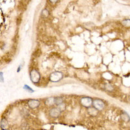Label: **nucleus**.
<instances>
[{
	"mask_svg": "<svg viewBox=\"0 0 130 130\" xmlns=\"http://www.w3.org/2000/svg\"><path fill=\"white\" fill-rule=\"evenodd\" d=\"M63 74L61 72H54L51 73L49 76V80L51 82H59L61 81V79H63Z\"/></svg>",
	"mask_w": 130,
	"mask_h": 130,
	"instance_id": "nucleus-1",
	"label": "nucleus"
},
{
	"mask_svg": "<svg viewBox=\"0 0 130 130\" xmlns=\"http://www.w3.org/2000/svg\"><path fill=\"white\" fill-rule=\"evenodd\" d=\"M30 78L32 82L34 83H37L40 81V75L39 72L36 70H32L30 72Z\"/></svg>",
	"mask_w": 130,
	"mask_h": 130,
	"instance_id": "nucleus-2",
	"label": "nucleus"
},
{
	"mask_svg": "<svg viewBox=\"0 0 130 130\" xmlns=\"http://www.w3.org/2000/svg\"><path fill=\"white\" fill-rule=\"evenodd\" d=\"M92 105H93L94 108L96 109H97L98 111H101L102 109H104V107H105V103L100 99H96V100H94L93 101Z\"/></svg>",
	"mask_w": 130,
	"mask_h": 130,
	"instance_id": "nucleus-3",
	"label": "nucleus"
},
{
	"mask_svg": "<svg viewBox=\"0 0 130 130\" xmlns=\"http://www.w3.org/2000/svg\"><path fill=\"white\" fill-rule=\"evenodd\" d=\"M80 103L83 107H87V108H89L91 107L92 105L93 101L91 98L89 97H83L80 100Z\"/></svg>",
	"mask_w": 130,
	"mask_h": 130,
	"instance_id": "nucleus-4",
	"label": "nucleus"
},
{
	"mask_svg": "<svg viewBox=\"0 0 130 130\" xmlns=\"http://www.w3.org/2000/svg\"><path fill=\"white\" fill-rule=\"evenodd\" d=\"M61 111L57 107H53L49 111V115L53 118H57L60 115Z\"/></svg>",
	"mask_w": 130,
	"mask_h": 130,
	"instance_id": "nucleus-5",
	"label": "nucleus"
},
{
	"mask_svg": "<svg viewBox=\"0 0 130 130\" xmlns=\"http://www.w3.org/2000/svg\"><path fill=\"white\" fill-rule=\"evenodd\" d=\"M40 105V102L37 100H34V99H32V100H30L28 102V106L31 109H35L37 107H38Z\"/></svg>",
	"mask_w": 130,
	"mask_h": 130,
	"instance_id": "nucleus-6",
	"label": "nucleus"
},
{
	"mask_svg": "<svg viewBox=\"0 0 130 130\" xmlns=\"http://www.w3.org/2000/svg\"><path fill=\"white\" fill-rule=\"evenodd\" d=\"M1 128L3 130H6L8 128V121L5 118H3L1 120Z\"/></svg>",
	"mask_w": 130,
	"mask_h": 130,
	"instance_id": "nucleus-7",
	"label": "nucleus"
},
{
	"mask_svg": "<svg viewBox=\"0 0 130 130\" xmlns=\"http://www.w3.org/2000/svg\"><path fill=\"white\" fill-rule=\"evenodd\" d=\"M88 112L92 117H95L98 115V110L96 109L94 107H91L88 108Z\"/></svg>",
	"mask_w": 130,
	"mask_h": 130,
	"instance_id": "nucleus-8",
	"label": "nucleus"
},
{
	"mask_svg": "<svg viewBox=\"0 0 130 130\" xmlns=\"http://www.w3.org/2000/svg\"><path fill=\"white\" fill-rule=\"evenodd\" d=\"M54 98L55 97H51V98H48V99H46V102H45V104L46 105L48 106H51L54 105Z\"/></svg>",
	"mask_w": 130,
	"mask_h": 130,
	"instance_id": "nucleus-9",
	"label": "nucleus"
},
{
	"mask_svg": "<svg viewBox=\"0 0 130 130\" xmlns=\"http://www.w3.org/2000/svg\"><path fill=\"white\" fill-rule=\"evenodd\" d=\"M122 119L124 121H125V122H128L130 120V117L129 116V115L126 112H122Z\"/></svg>",
	"mask_w": 130,
	"mask_h": 130,
	"instance_id": "nucleus-10",
	"label": "nucleus"
},
{
	"mask_svg": "<svg viewBox=\"0 0 130 130\" xmlns=\"http://www.w3.org/2000/svg\"><path fill=\"white\" fill-rule=\"evenodd\" d=\"M54 103L55 105H57V106H59V105H60V104H63V98L61 97H55L54 98Z\"/></svg>",
	"mask_w": 130,
	"mask_h": 130,
	"instance_id": "nucleus-11",
	"label": "nucleus"
},
{
	"mask_svg": "<svg viewBox=\"0 0 130 130\" xmlns=\"http://www.w3.org/2000/svg\"><path fill=\"white\" fill-rule=\"evenodd\" d=\"M48 16H49V11H48V9H46V8L43 9L42 11V16L44 17V18H47Z\"/></svg>",
	"mask_w": 130,
	"mask_h": 130,
	"instance_id": "nucleus-12",
	"label": "nucleus"
},
{
	"mask_svg": "<svg viewBox=\"0 0 130 130\" xmlns=\"http://www.w3.org/2000/svg\"><path fill=\"white\" fill-rule=\"evenodd\" d=\"M122 25L126 27H130V19H126L123 20L122 22Z\"/></svg>",
	"mask_w": 130,
	"mask_h": 130,
	"instance_id": "nucleus-13",
	"label": "nucleus"
},
{
	"mask_svg": "<svg viewBox=\"0 0 130 130\" xmlns=\"http://www.w3.org/2000/svg\"><path fill=\"white\" fill-rule=\"evenodd\" d=\"M57 108L59 109L60 111H61V112H62L63 111H64V109H65V104H64V103L60 104V105H59V106H58Z\"/></svg>",
	"mask_w": 130,
	"mask_h": 130,
	"instance_id": "nucleus-14",
	"label": "nucleus"
},
{
	"mask_svg": "<svg viewBox=\"0 0 130 130\" xmlns=\"http://www.w3.org/2000/svg\"><path fill=\"white\" fill-rule=\"evenodd\" d=\"M23 89H25V90H27V91H28L29 92H34V91H33V89H32L31 87H29V86L27 85H25L24 87H23Z\"/></svg>",
	"mask_w": 130,
	"mask_h": 130,
	"instance_id": "nucleus-15",
	"label": "nucleus"
},
{
	"mask_svg": "<svg viewBox=\"0 0 130 130\" xmlns=\"http://www.w3.org/2000/svg\"><path fill=\"white\" fill-rule=\"evenodd\" d=\"M106 88L107 91H111L113 90V87L111 85H108V84L106 85Z\"/></svg>",
	"mask_w": 130,
	"mask_h": 130,
	"instance_id": "nucleus-16",
	"label": "nucleus"
},
{
	"mask_svg": "<svg viewBox=\"0 0 130 130\" xmlns=\"http://www.w3.org/2000/svg\"><path fill=\"white\" fill-rule=\"evenodd\" d=\"M0 81H3V73H0Z\"/></svg>",
	"mask_w": 130,
	"mask_h": 130,
	"instance_id": "nucleus-17",
	"label": "nucleus"
},
{
	"mask_svg": "<svg viewBox=\"0 0 130 130\" xmlns=\"http://www.w3.org/2000/svg\"><path fill=\"white\" fill-rule=\"evenodd\" d=\"M21 66H19V68H18V72H20V69H21Z\"/></svg>",
	"mask_w": 130,
	"mask_h": 130,
	"instance_id": "nucleus-18",
	"label": "nucleus"
},
{
	"mask_svg": "<svg viewBox=\"0 0 130 130\" xmlns=\"http://www.w3.org/2000/svg\"><path fill=\"white\" fill-rule=\"evenodd\" d=\"M51 2H57L58 1H50Z\"/></svg>",
	"mask_w": 130,
	"mask_h": 130,
	"instance_id": "nucleus-19",
	"label": "nucleus"
},
{
	"mask_svg": "<svg viewBox=\"0 0 130 130\" xmlns=\"http://www.w3.org/2000/svg\"></svg>",
	"mask_w": 130,
	"mask_h": 130,
	"instance_id": "nucleus-20",
	"label": "nucleus"
}]
</instances>
